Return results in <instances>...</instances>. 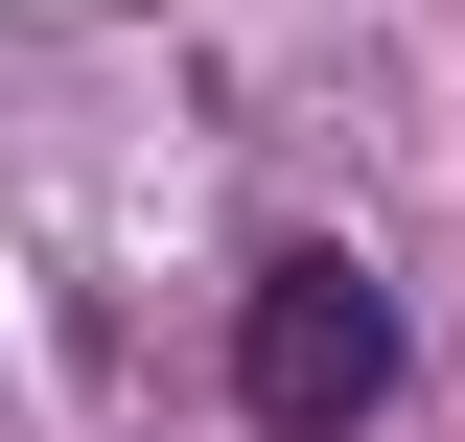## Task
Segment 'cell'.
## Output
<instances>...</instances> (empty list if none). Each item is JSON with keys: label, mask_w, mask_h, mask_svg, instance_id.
I'll use <instances>...</instances> for the list:
<instances>
[{"label": "cell", "mask_w": 465, "mask_h": 442, "mask_svg": "<svg viewBox=\"0 0 465 442\" xmlns=\"http://www.w3.org/2000/svg\"><path fill=\"white\" fill-rule=\"evenodd\" d=\"M232 396H256L280 442H349L372 396H396V303H372L349 256H280L256 303H232Z\"/></svg>", "instance_id": "obj_1"}]
</instances>
